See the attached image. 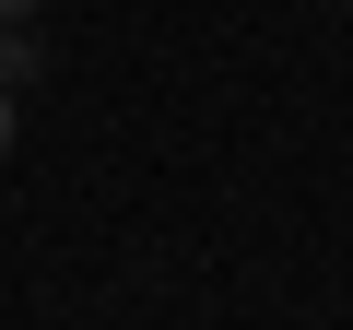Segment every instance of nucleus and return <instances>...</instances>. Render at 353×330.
Segmentation results:
<instances>
[{"mask_svg":"<svg viewBox=\"0 0 353 330\" xmlns=\"http://www.w3.org/2000/svg\"><path fill=\"white\" fill-rule=\"evenodd\" d=\"M48 71V48H36V24H0V95H24Z\"/></svg>","mask_w":353,"mask_h":330,"instance_id":"obj_1","label":"nucleus"},{"mask_svg":"<svg viewBox=\"0 0 353 330\" xmlns=\"http://www.w3.org/2000/svg\"><path fill=\"white\" fill-rule=\"evenodd\" d=\"M24 12H48V0H0V24H24Z\"/></svg>","mask_w":353,"mask_h":330,"instance_id":"obj_3","label":"nucleus"},{"mask_svg":"<svg viewBox=\"0 0 353 330\" xmlns=\"http://www.w3.org/2000/svg\"><path fill=\"white\" fill-rule=\"evenodd\" d=\"M12 118H24V95H0V165H12Z\"/></svg>","mask_w":353,"mask_h":330,"instance_id":"obj_2","label":"nucleus"}]
</instances>
